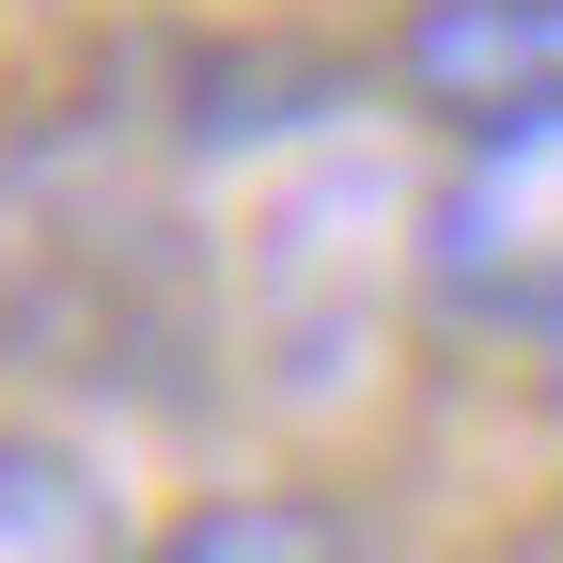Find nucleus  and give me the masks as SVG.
I'll return each mask as SVG.
<instances>
[{
	"mask_svg": "<svg viewBox=\"0 0 563 563\" xmlns=\"http://www.w3.org/2000/svg\"><path fill=\"white\" fill-rule=\"evenodd\" d=\"M391 110H422L439 141L548 125L563 110V0H407L391 16Z\"/></svg>",
	"mask_w": 563,
	"mask_h": 563,
	"instance_id": "obj_2",
	"label": "nucleus"
},
{
	"mask_svg": "<svg viewBox=\"0 0 563 563\" xmlns=\"http://www.w3.org/2000/svg\"><path fill=\"white\" fill-rule=\"evenodd\" d=\"M532 376H548V407H563V313H548V329H532Z\"/></svg>",
	"mask_w": 563,
	"mask_h": 563,
	"instance_id": "obj_5",
	"label": "nucleus"
},
{
	"mask_svg": "<svg viewBox=\"0 0 563 563\" xmlns=\"http://www.w3.org/2000/svg\"><path fill=\"white\" fill-rule=\"evenodd\" d=\"M110 501H95V470L79 454H47V439H0V563H110Z\"/></svg>",
	"mask_w": 563,
	"mask_h": 563,
	"instance_id": "obj_4",
	"label": "nucleus"
},
{
	"mask_svg": "<svg viewBox=\"0 0 563 563\" xmlns=\"http://www.w3.org/2000/svg\"><path fill=\"white\" fill-rule=\"evenodd\" d=\"M407 266H422V298H439L454 329L532 344L563 313V110L454 141L439 188H422V220H407Z\"/></svg>",
	"mask_w": 563,
	"mask_h": 563,
	"instance_id": "obj_1",
	"label": "nucleus"
},
{
	"mask_svg": "<svg viewBox=\"0 0 563 563\" xmlns=\"http://www.w3.org/2000/svg\"><path fill=\"white\" fill-rule=\"evenodd\" d=\"M110 563H376V532L329 485H235V501H188L157 548H110Z\"/></svg>",
	"mask_w": 563,
	"mask_h": 563,
	"instance_id": "obj_3",
	"label": "nucleus"
}]
</instances>
